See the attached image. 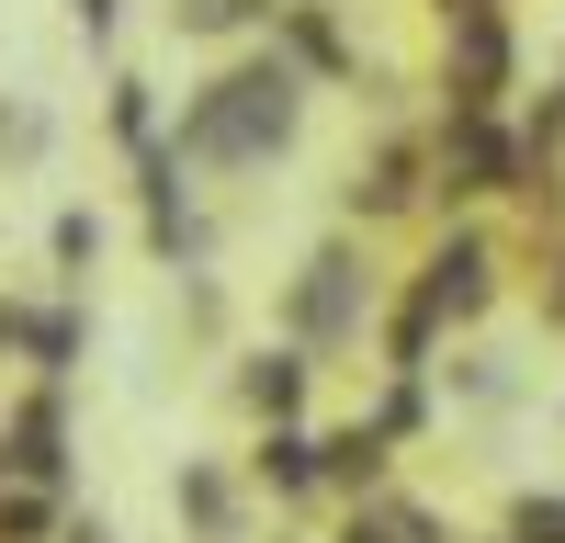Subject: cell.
Instances as JSON below:
<instances>
[{"instance_id":"obj_1","label":"cell","mask_w":565,"mask_h":543,"mask_svg":"<svg viewBox=\"0 0 565 543\" xmlns=\"http://www.w3.org/2000/svg\"><path fill=\"white\" fill-rule=\"evenodd\" d=\"M282 136H295V68H238V79H215L193 114H181V148L215 159V170H249L271 159Z\"/></svg>"},{"instance_id":"obj_2","label":"cell","mask_w":565,"mask_h":543,"mask_svg":"<svg viewBox=\"0 0 565 543\" xmlns=\"http://www.w3.org/2000/svg\"><path fill=\"white\" fill-rule=\"evenodd\" d=\"M362 306H373V284H351V249H317L295 284V340H317V351L362 340Z\"/></svg>"},{"instance_id":"obj_3","label":"cell","mask_w":565,"mask_h":543,"mask_svg":"<svg viewBox=\"0 0 565 543\" xmlns=\"http://www.w3.org/2000/svg\"><path fill=\"white\" fill-rule=\"evenodd\" d=\"M249 476L306 510V498H328V453H317V430L295 419V430H260V441H249Z\"/></svg>"},{"instance_id":"obj_4","label":"cell","mask_w":565,"mask_h":543,"mask_svg":"<svg viewBox=\"0 0 565 543\" xmlns=\"http://www.w3.org/2000/svg\"><path fill=\"white\" fill-rule=\"evenodd\" d=\"M238 396H249L260 430H295V419H306V351H260L249 374H238Z\"/></svg>"},{"instance_id":"obj_5","label":"cell","mask_w":565,"mask_h":543,"mask_svg":"<svg viewBox=\"0 0 565 543\" xmlns=\"http://www.w3.org/2000/svg\"><path fill=\"white\" fill-rule=\"evenodd\" d=\"M340 543H441V521L418 510V498H385V487H373L362 510L340 521Z\"/></svg>"},{"instance_id":"obj_6","label":"cell","mask_w":565,"mask_h":543,"mask_svg":"<svg viewBox=\"0 0 565 543\" xmlns=\"http://www.w3.org/2000/svg\"><path fill=\"white\" fill-rule=\"evenodd\" d=\"M170 498L193 510V532H204V543H238V487H226L215 465H181V487H170Z\"/></svg>"},{"instance_id":"obj_7","label":"cell","mask_w":565,"mask_h":543,"mask_svg":"<svg viewBox=\"0 0 565 543\" xmlns=\"http://www.w3.org/2000/svg\"><path fill=\"white\" fill-rule=\"evenodd\" d=\"M45 532H57V498H45V487H12V476H0V543H45Z\"/></svg>"},{"instance_id":"obj_8","label":"cell","mask_w":565,"mask_h":543,"mask_svg":"<svg viewBox=\"0 0 565 543\" xmlns=\"http://www.w3.org/2000/svg\"><path fill=\"white\" fill-rule=\"evenodd\" d=\"M509 543H565V498H521V510H509Z\"/></svg>"},{"instance_id":"obj_9","label":"cell","mask_w":565,"mask_h":543,"mask_svg":"<svg viewBox=\"0 0 565 543\" xmlns=\"http://www.w3.org/2000/svg\"><path fill=\"white\" fill-rule=\"evenodd\" d=\"M34 340H45V317H34L23 295H0V351H34Z\"/></svg>"},{"instance_id":"obj_10","label":"cell","mask_w":565,"mask_h":543,"mask_svg":"<svg viewBox=\"0 0 565 543\" xmlns=\"http://www.w3.org/2000/svg\"><path fill=\"white\" fill-rule=\"evenodd\" d=\"M79 34H114V0H79Z\"/></svg>"}]
</instances>
